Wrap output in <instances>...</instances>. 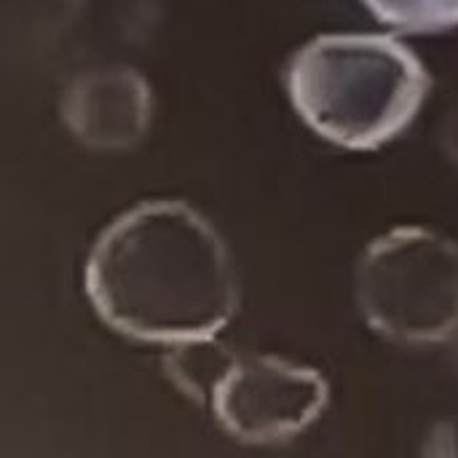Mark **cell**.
<instances>
[{"label": "cell", "instance_id": "cell-1", "mask_svg": "<svg viewBox=\"0 0 458 458\" xmlns=\"http://www.w3.org/2000/svg\"><path fill=\"white\" fill-rule=\"evenodd\" d=\"M83 290L110 330L169 349L217 338L239 309L225 239L177 199L142 201L113 217L91 244Z\"/></svg>", "mask_w": 458, "mask_h": 458}, {"label": "cell", "instance_id": "cell-2", "mask_svg": "<svg viewBox=\"0 0 458 458\" xmlns=\"http://www.w3.org/2000/svg\"><path fill=\"white\" fill-rule=\"evenodd\" d=\"M284 86L314 134L346 150H378L416 121L432 78L416 51L392 35L333 32L290 56Z\"/></svg>", "mask_w": 458, "mask_h": 458}, {"label": "cell", "instance_id": "cell-3", "mask_svg": "<svg viewBox=\"0 0 458 458\" xmlns=\"http://www.w3.org/2000/svg\"><path fill=\"white\" fill-rule=\"evenodd\" d=\"M368 327L400 346H437L458 335V242L403 225L368 244L354 271Z\"/></svg>", "mask_w": 458, "mask_h": 458}, {"label": "cell", "instance_id": "cell-4", "mask_svg": "<svg viewBox=\"0 0 458 458\" xmlns=\"http://www.w3.org/2000/svg\"><path fill=\"white\" fill-rule=\"evenodd\" d=\"M327 403L330 384L317 368L276 354L233 352L204 405L233 440L274 445L306 432Z\"/></svg>", "mask_w": 458, "mask_h": 458}, {"label": "cell", "instance_id": "cell-5", "mask_svg": "<svg viewBox=\"0 0 458 458\" xmlns=\"http://www.w3.org/2000/svg\"><path fill=\"white\" fill-rule=\"evenodd\" d=\"M62 121L86 148H134L153 121L150 83L126 64L89 70L67 86L62 97Z\"/></svg>", "mask_w": 458, "mask_h": 458}, {"label": "cell", "instance_id": "cell-6", "mask_svg": "<svg viewBox=\"0 0 458 458\" xmlns=\"http://www.w3.org/2000/svg\"><path fill=\"white\" fill-rule=\"evenodd\" d=\"M386 27L408 35H437L458 27V0H362Z\"/></svg>", "mask_w": 458, "mask_h": 458}]
</instances>
